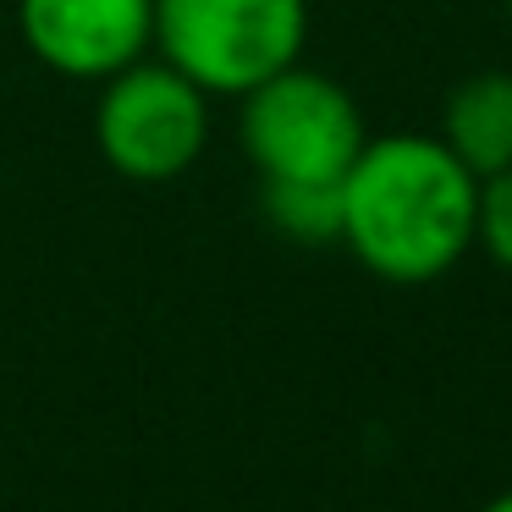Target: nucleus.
Segmentation results:
<instances>
[{"label":"nucleus","instance_id":"nucleus-8","mask_svg":"<svg viewBox=\"0 0 512 512\" xmlns=\"http://www.w3.org/2000/svg\"><path fill=\"white\" fill-rule=\"evenodd\" d=\"M474 243H485V254L501 270H512V166L479 182V232Z\"/></svg>","mask_w":512,"mask_h":512},{"label":"nucleus","instance_id":"nucleus-1","mask_svg":"<svg viewBox=\"0 0 512 512\" xmlns=\"http://www.w3.org/2000/svg\"><path fill=\"white\" fill-rule=\"evenodd\" d=\"M479 177L441 133L369 138L342 177V243L391 287L441 281L474 248Z\"/></svg>","mask_w":512,"mask_h":512},{"label":"nucleus","instance_id":"nucleus-10","mask_svg":"<svg viewBox=\"0 0 512 512\" xmlns=\"http://www.w3.org/2000/svg\"><path fill=\"white\" fill-rule=\"evenodd\" d=\"M507 17H512V0H507Z\"/></svg>","mask_w":512,"mask_h":512},{"label":"nucleus","instance_id":"nucleus-4","mask_svg":"<svg viewBox=\"0 0 512 512\" xmlns=\"http://www.w3.org/2000/svg\"><path fill=\"white\" fill-rule=\"evenodd\" d=\"M94 144L127 182H171L210 144V94L171 61H133L105 78L94 105Z\"/></svg>","mask_w":512,"mask_h":512},{"label":"nucleus","instance_id":"nucleus-7","mask_svg":"<svg viewBox=\"0 0 512 512\" xmlns=\"http://www.w3.org/2000/svg\"><path fill=\"white\" fill-rule=\"evenodd\" d=\"M259 204L292 243H342V182H259Z\"/></svg>","mask_w":512,"mask_h":512},{"label":"nucleus","instance_id":"nucleus-3","mask_svg":"<svg viewBox=\"0 0 512 512\" xmlns=\"http://www.w3.org/2000/svg\"><path fill=\"white\" fill-rule=\"evenodd\" d=\"M237 144L259 182H342L369 133L342 83L292 61L243 94Z\"/></svg>","mask_w":512,"mask_h":512},{"label":"nucleus","instance_id":"nucleus-5","mask_svg":"<svg viewBox=\"0 0 512 512\" xmlns=\"http://www.w3.org/2000/svg\"><path fill=\"white\" fill-rule=\"evenodd\" d=\"M28 56L72 83H105L155 45V0H17Z\"/></svg>","mask_w":512,"mask_h":512},{"label":"nucleus","instance_id":"nucleus-6","mask_svg":"<svg viewBox=\"0 0 512 512\" xmlns=\"http://www.w3.org/2000/svg\"><path fill=\"white\" fill-rule=\"evenodd\" d=\"M441 144L479 182L512 166V72H474L441 111Z\"/></svg>","mask_w":512,"mask_h":512},{"label":"nucleus","instance_id":"nucleus-2","mask_svg":"<svg viewBox=\"0 0 512 512\" xmlns=\"http://www.w3.org/2000/svg\"><path fill=\"white\" fill-rule=\"evenodd\" d=\"M309 0H155L160 61L204 94L243 100L281 67L303 61Z\"/></svg>","mask_w":512,"mask_h":512},{"label":"nucleus","instance_id":"nucleus-9","mask_svg":"<svg viewBox=\"0 0 512 512\" xmlns=\"http://www.w3.org/2000/svg\"><path fill=\"white\" fill-rule=\"evenodd\" d=\"M479 512H512V490H501V496H496V501H485Z\"/></svg>","mask_w":512,"mask_h":512}]
</instances>
